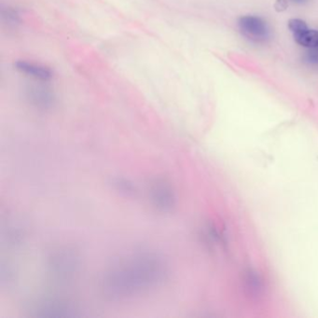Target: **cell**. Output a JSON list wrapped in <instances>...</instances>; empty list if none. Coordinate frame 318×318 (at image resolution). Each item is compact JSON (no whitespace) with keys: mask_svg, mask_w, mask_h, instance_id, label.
Listing matches in <instances>:
<instances>
[{"mask_svg":"<svg viewBox=\"0 0 318 318\" xmlns=\"http://www.w3.org/2000/svg\"><path fill=\"white\" fill-rule=\"evenodd\" d=\"M238 24L243 35L254 41H265L270 37L267 23L259 17H241Z\"/></svg>","mask_w":318,"mask_h":318,"instance_id":"1","label":"cell"},{"mask_svg":"<svg viewBox=\"0 0 318 318\" xmlns=\"http://www.w3.org/2000/svg\"><path fill=\"white\" fill-rule=\"evenodd\" d=\"M243 285L246 296L251 301L258 302L266 294V282L263 275L257 271H248L244 277Z\"/></svg>","mask_w":318,"mask_h":318,"instance_id":"2","label":"cell"},{"mask_svg":"<svg viewBox=\"0 0 318 318\" xmlns=\"http://www.w3.org/2000/svg\"><path fill=\"white\" fill-rule=\"evenodd\" d=\"M17 70L41 80H48L51 78V71L49 68L27 61H18L15 64Z\"/></svg>","mask_w":318,"mask_h":318,"instance_id":"3","label":"cell"},{"mask_svg":"<svg viewBox=\"0 0 318 318\" xmlns=\"http://www.w3.org/2000/svg\"><path fill=\"white\" fill-rule=\"evenodd\" d=\"M294 39L298 44L318 50V31L309 29L308 26L293 33Z\"/></svg>","mask_w":318,"mask_h":318,"instance_id":"4","label":"cell"},{"mask_svg":"<svg viewBox=\"0 0 318 318\" xmlns=\"http://www.w3.org/2000/svg\"><path fill=\"white\" fill-rule=\"evenodd\" d=\"M306 60L314 65H318V51H311L306 56Z\"/></svg>","mask_w":318,"mask_h":318,"instance_id":"5","label":"cell"},{"mask_svg":"<svg viewBox=\"0 0 318 318\" xmlns=\"http://www.w3.org/2000/svg\"><path fill=\"white\" fill-rule=\"evenodd\" d=\"M275 7H276V9L281 8V10H285V8H286V2H285V0H278Z\"/></svg>","mask_w":318,"mask_h":318,"instance_id":"6","label":"cell"},{"mask_svg":"<svg viewBox=\"0 0 318 318\" xmlns=\"http://www.w3.org/2000/svg\"><path fill=\"white\" fill-rule=\"evenodd\" d=\"M294 2H297V3H303V2H305L306 0H293Z\"/></svg>","mask_w":318,"mask_h":318,"instance_id":"7","label":"cell"}]
</instances>
